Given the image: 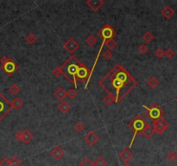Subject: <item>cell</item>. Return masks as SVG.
Listing matches in <instances>:
<instances>
[{"label": "cell", "instance_id": "cb8c5ba5", "mask_svg": "<svg viewBox=\"0 0 177 166\" xmlns=\"http://www.w3.org/2000/svg\"><path fill=\"white\" fill-rule=\"evenodd\" d=\"M158 84H159V81H158V80L156 77L152 76L148 80V85L151 88H156L158 86Z\"/></svg>", "mask_w": 177, "mask_h": 166}, {"label": "cell", "instance_id": "52a82bcc", "mask_svg": "<svg viewBox=\"0 0 177 166\" xmlns=\"http://www.w3.org/2000/svg\"><path fill=\"white\" fill-rule=\"evenodd\" d=\"M1 68L7 75L11 76L18 69V65L16 64V63H15L12 59L9 58L5 63L4 65H1Z\"/></svg>", "mask_w": 177, "mask_h": 166}, {"label": "cell", "instance_id": "ab89813d", "mask_svg": "<svg viewBox=\"0 0 177 166\" xmlns=\"http://www.w3.org/2000/svg\"><path fill=\"white\" fill-rule=\"evenodd\" d=\"M14 137L17 141H22L23 140V132H17L14 135Z\"/></svg>", "mask_w": 177, "mask_h": 166}, {"label": "cell", "instance_id": "ac0fdd59", "mask_svg": "<svg viewBox=\"0 0 177 166\" xmlns=\"http://www.w3.org/2000/svg\"><path fill=\"white\" fill-rule=\"evenodd\" d=\"M155 130H154V128L151 127L150 125H148L146 127L144 128V130L143 131V133L142 134H143V136L145 137V138H147V139H150L152 136L155 134Z\"/></svg>", "mask_w": 177, "mask_h": 166}, {"label": "cell", "instance_id": "9a60e30c", "mask_svg": "<svg viewBox=\"0 0 177 166\" xmlns=\"http://www.w3.org/2000/svg\"><path fill=\"white\" fill-rule=\"evenodd\" d=\"M162 14H163V16L165 18L169 19V18H171L175 15V11H174V9L171 6L167 5V6H165L164 8L162 10Z\"/></svg>", "mask_w": 177, "mask_h": 166}, {"label": "cell", "instance_id": "1f68e13d", "mask_svg": "<svg viewBox=\"0 0 177 166\" xmlns=\"http://www.w3.org/2000/svg\"><path fill=\"white\" fill-rule=\"evenodd\" d=\"M67 96L70 100H73V99H75L76 96H77V92L74 88H71V89L68 90V92L67 93Z\"/></svg>", "mask_w": 177, "mask_h": 166}, {"label": "cell", "instance_id": "44dd1931", "mask_svg": "<svg viewBox=\"0 0 177 166\" xmlns=\"http://www.w3.org/2000/svg\"><path fill=\"white\" fill-rule=\"evenodd\" d=\"M23 106H24V102H23V101L20 100V99L17 98V97H16V98L12 101V102H11V106H12V108L16 109V110L20 109Z\"/></svg>", "mask_w": 177, "mask_h": 166}, {"label": "cell", "instance_id": "d6a6232c", "mask_svg": "<svg viewBox=\"0 0 177 166\" xmlns=\"http://www.w3.org/2000/svg\"><path fill=\"white\" fill-rule=\"evenodd\" d=\"M52 73H53V75H54L55 77H59V76H61V75H63V74H62V69H61V68H60V67L54 68V69H53V71H52Z\"/></svg>", "mask_w": 177, "mask_h": 166}, {"label": "cell", "instance_id": "f35d334b", "mask_svg": "<svg viewBox=\"0 0 177 166\" xmlns=\"http://www.w3.org/2000/svg\"><path fill=\"white\" fill-rule=\"evenodd\" d=\"M0 166H11L10 164V161L7 157H4L2 159V161H0Z\"/></svg>", "mask_w": 177, "mask_h": 166}, {"label": "cell", "instance_id": "74e56055", "mask_svg": "<svg viewBox=\"0 0 177 166\" xmlns=\"http://www.w3.org/2000/svg\"><path fill=\"white\" fill-rule=\"evenodd\" d=\"M103 56H104V58L105 59H106V60H109V59H111L113 56V53L111 50H106L105 51H104L103 53Z\"/></svg>", "mask_w": 177, "mask_h": 166}, {"label": "cell", "instance_id": "e575fe53", "mask_svg": "<svg viewBox=\"0 0 177 166\" xmlns=\"http://www.w3.org/2000/svg\"><path fill=\"white\" fill-rule=\"evenodd\" d=\"M138 50H139L140 53H142V54H146V53L148 52V50H149V47H148L145 43H143V44H141L139 46Z\"/></svg>", "mask_w": 177, "mask_h": 166}, {"label": "cell", "instance_id": "e0dca14e", "mask_svg": "<svg viewBox=\"0 0 177 166\" xmlns=\"http://www.w3.org/2000/svg\"><path fill=\"white\" fill-rule=\"evenodd\" d=\"M54 96L57 100H59L60 101H64V99L67 97V92L64 90L63 88H59L54 93Z\"/></svg>", "mask_w": 177, "mask_h": 166}, {"label": "cell", "instance_id": "7a4b0ae2", "mask_svg": "<svg viewBox=\"0 0 177 166\" xmlns=\"http://www.w3.org/2000/svg\"><path fill=\"white\" fill-rule=\"evenodd\" d=\"M82 63L80 62V60L75 56V55H71L69 59H67L65 63H64L60 68L62 71V75L65 76V78L72 84L75 85V88H78V85H77V80H76V75H77V72L78 69L80 68V66L81 65Z\"/></svg>", "mask_w": 177, "mask_h": 166}, {"label": "cell", "instance_id": "ba28073f", "mask_svg": "<svg viewBox=\"0 0 177 166\" xmlns=\"http://www.w3.org/2000/svg\"><path fill=\"white\" fill-rule=\"evenodd\" d=\"M89 76H90V70L85 64L81 63V65L80 66V68L78 69V72H77L76 80L80 81V82H84L85 80H88Z\"/></svg>", "mask_w": 177, "mask_h": 166}, {"label": "cell", "instance_id": "5b68a950", "mask_svg": "<svg viewBox=\"0 0 177 166\" xmlns=\"http://www.w3.org/2000/svg\"><path fill=\"white\" fill-rule=\"evenodd\" d=\"M11 109H12L11 102H10L0 93V121L11 111Z\"/></svg>", "mask_w": 177, "mask_h": 166}, {"label": "cell", "instance_id": "60d3db41", "mask_svg": "<svg viewBox=\"0 0 177 166\" xmlns=\"http://www.w3.org/2000/svg\"><path fill=\"white\" fill-rule=\"evenodd\" d=\"M8 57L6 56V55H4V56H2L1 57V59H0V63H1V65H4V64L7 61H8Z\"/></svg>", "mask_w": 177, "mask_h": 166}, {"label": "cell", "instance_id": "277c9868", "mask_svg": "<svg viewBox=\"0 0 177 166\" xmlns=\"http://www.w3.org/2000/svg\"><path fill=\"white\" fill-rule=\"evenodd\" d=\"M143 107L145 108V115L153 122L163 119L165 114L164 111L156 103H153L150 106H146L143 105Z\"/></svg>", "mask_w": 177, "mask_h": 166}, {"label": "cell", "instance_id": "d4e9b609", "mask_svg": "<svg viewBox=\"0 0 177 166\" xmlns=\"http://www.w3.org/2000/svg\"><path fill=\"white\" fill-rule=\"evenodd\" d=\"M93 165L94 166H106L107 165V162L105 161V158H103L102 157H98L95 162L93 163Z\"/></svg>", "mask_w": 177, "mask_h": 166}, {"label": "cell", "instance_id": "5bb4252c", "mask_svg": "<svg viewBox=\"0 0 177 166\" xmlns=\"http://www.w3.org/2000/svg\"><path fill=\"white\" fill-rule=\"evenodd\" d=\"M119 157H120V159H122L123 161H125V163H128L132 157H133V153L130 152V149H125V150H123L120 153H119Z\"/></svg>", "mask_w": 177, "mask_h": 166}, {"label": "cell", "instance_id": "83f0119b", "mask_svg": "<svg viewBox=\"0 0 177 166\" xmlns=\"http://www.w3.org/2000/svg\"><path fill=\"white\" fill-rule=\"evenodd\" d=\"M9 161L11 166H19L21 165V161L17 157H12L11 159H9Z\"/></svg>", "mask_w": 177, "mask_h": 166}, {"label": "cell", "instance_id": "2e32d148", "mask_svg": "<svg viewBox=\"0 0 177 166\" xmlns=\"http://www.w3.org/2000/svg\"><path fill=\"white\" fill-rule=\"evenodd\" d=\"M58 109H59V111H60L62 114H67V112L70 111V109H71V105L67 102V101H61L60 104L58 105Z\"/></svg>", "mask_w": 177, "mask_h": 166}, {"label": "cell", "instance_id": "7bdbcfd3", "mask_svg": "<svg viewBox=\"0 0 177 166\" xmlns=\"http://www.w3.org/2000/svg\"><path fill=\"white\" fill-rule=\"evenodd\" d=\"M176 102L177 103V97H176Z\"/></svg>", "mask_w": 177, "mask_h": 166}, {"label": "cell", "instance_id": "9c48e42d", "mask_svg": "<svg viewBox=\"0 0 177 166\" xmlns=\"http://www.w3.org/2000/svg\"><path fill=\"white\" fill-rule=\"evenodd\" d=\"M168 126H169V122L166 120L164 118L153 122V126H154L153 128L155 132H157L158 134H163L167 130V128L168 127Z\"/></svg>", "mask_w": 177, "mask_h": 166}, {"label": "cell", "instance_id": "ee69618b", "mask_svg": "<svg viewBox=\"0 0 177 166\" xmlns=\"http://www.w3.org/2000/svg\"><path fill=\"white\" fill-rule=\"evenodd\" d=\"M174 166H177V165H174Z\"/></svg>", "mask_w": 177, "mask_h": 166}, {"label": "cell", "instance_id": "603a6c76", "mask_svg": "<svg viewBox=\"0 0 177 166\" xmlns=\"http://www.w3.org/2000/svg\"><path fill=\"white\" fill-rule=\"evenodd\" d=\"M86 43L90 47H92L97 43V39L93 35H90L86 39Z\"/></svg>", "mask_w": 177, "mask_h": 166}, {"label": "cell", "instance_id": "7c38bea8", "mask_svg": "<svg viewBox=\"0 0 177 166\" xmlns=\"http://www.w3.org/2000/svg\"><path fill=\"white\" fill-rule=\"evenodd\" d=\"M85 141L89 145L92 146L95 144L96 142L99 140V136L94 132H89L88 133H87L84 137Z\"/></svg>", "mask_w": 177, "mask_h": 166}, {"label": "cell", "instance_id": "d590c367", "mask_svg": "<svg viewBox=\"0 0 177 166\" xmlns=\"http://www.w3.org/2000/svg\"><path fill=\"white\" fill-rule=\"evenodd\" d=\"M174 55H175V52L171 49H168L166 51H164V56H166L168 59H171L172 57H174Z\"/></svg>", "mask_w": 177, "mask_h": 166}, {"label": "cell", "instance_id": "b9f144b4", "mask_svg": "<svg viewBox=\"0 0 177 166\" xmlns=\"http://www.w3.org/2000/svg\"><path fill=\"white\" fill-rule=\"evenodd\" d=\"M121 166H131V165H130L129 163H125L124 165H122Z\"/></svg>", "mask_w": 177, "mask_h": 166}, {"label": "cell", "instance_id": "484cf974", "mask_svg": "<svg viewBox=\"0 0 177 166\" xmlns=\"http://www.w3.org/2000/svg\"><path fill=\"white\" fill-rule=\"evenodd\" d=\"M143 39L144 40V42H146L147 43H149V42H152L154 40V35L152 34L151 32L148 31V32H146L143 36Z\"/></svg>", "mask_w": 177, "mask_h": 166}, {"label": "cell", "instance_id": "ffe728a7", "mask_svg": "<svg viewBox=\"0 0 177 166\" xmlns=\"http://www.w3.org/2000/svg\"><path fill=\"white\" fill-rule=\"evenodd\" d=\"M105 47H106L109 50H114V49L117 47L118 42H117L114 39H108V40H105Z\"/></svg>", "mask_w": 177, "mask_h": 166}, {"label": "cell", "instance_id": "836d02e7", "mask_svg": "<svg viewBox=\"0 0 177 166\" xmlns=\"http://www.w3.org/2000/svg\"><path fill=\"white\" fill-rule=\"evenodd\" d=\"M75 129L77 132H83V131L85 130V126H84L83 123H81V122H78L75 126Z\"/></svg>", "mask_w": 177, "mask_h": 166}, {"label": "cell", "instance_id": "7402d4cb", "mask_svg": "<svg viewBox=\"0 0 177 166\" xmlns=\"http://www.w3.org/2000/svg\"><path fill=\"white\" fill-rule=\"evenodd\" d=\"M25 40L29 44H34L37 41V37L33 33H29V35H27Z\"/></svg>", "mask_w": 177, "mask_h": 166}, {"label": "cell", "instance_id": "3957f363", "mask_svg": "<svg viewBox=\"0 0 177 166\" xmlns=\"http://www.w3.org/2000/svg\"><path fill=\"white\" fill-rule=\"evenodd\" d=\"M148 125H149V123L139 114L135 116V117L132 119V120H131L130 122H129L128 126L133 131V133H134V134H133V137H132V139H131L130 143V145H129L130 148L132 147L136 137L138 136V135H141V134L143 133V131L144 130V128L146 127Z\"/></svg>", "mask_w": 177, "mask_h": 166}, {"label": "cell", "instance_id": "f1b7e54d", "mask_svg": "<svg viewBox=\"0 0 177 166\" xmlns=\"http://www.w3.org/2000/svg\"><path fill=\"white\" fill-rule=\"evenodd\" d=\"M77 166H94L93 165V163H92V161L87 158V157H86V158H84L79 165Z\"/></svg>", "mask_w": 177, "mask_h": 166}, {"label": "cell", "instance_id": "8fae6325", "mask_svg": "<svg viewBox=\"0 0 177 166\" xmlns=\"http://www.w3.org/2000/svg\"><path fill=\"white\" fill-rule=\"evenodd\" d=\"M86 4L91 10H92L93 11H97L104 5L105 2L103 0H87Z\"/></svg>", "mask_w": 177, "mask_h": 166}, {"label": "cell", "instance_id": "4dcf8cb0", "mask_svg": "<svg viewBox=\"0 0 177 166\" xmlns=\"http://www.w3.org/2000/svg\"><path fill=\"white\" fill-rule=\"evenodd\" d=\"M20 88L16 85V84H13L12 86H11V88H10V92H11V93H12L14 95H16V93H18L19 92H20Z\"/></svg>", "mask_w": 177, "mask_h": 166}, {"label": "cell", "instance_id": "6da1fadb", "mask_svg": "<svg viewBox=\"0 0 177 166\" xmlns=\"http://www.w3.org/2000/svg\"><path fill=\"white\" fill-rule=\"evenodd\" d=\"M99 85L113 97L115 102L119 103L137 87L138 81L122 65L116 64L99 81Z\"/></svg>", "mask_w": 177, "mask_h": 166}, {"label": "cell", "instance_id": "30bf717a", "mask_svg": "<svg viewBox=\"0 0 177 166\" xmlns=\"http://www.w3.org/2000/svg\"><path fill=\"white\" fill-rule=\"evenodd\" d=\"M63 47L64 49L68 52L69 54L73 55L79 49L80 45H79V43L76 42L75 39L70 37V38H68L66 41V42L63 44Z\"/></svg>", "mask_w": 177, "mask_h": 166}, {"label": "cell", "instance_id": "4fadbf2b", "mask_svg": "<svg viewBox=\"0 0 177 166\" xmlns=\"http://www.w3.org/2000/svg\"><path fill=\"white\" fill-rule=\"evenodd\" d=\"M50 154L55 160H60L65 155V152L60 146H56V147H54V149L51 150Z\"/></svg>", "mask_w": 177, "mask_h": 166}, {"label": "cell", "instance_id": "f546056e", "mask_svg": "<svg viewBox=\"0 0 177 166\" xmlns=\"http://www.w3.org/2000/svg\"><path fill=\"white\" fill-rule=\"evenodd\" d=\"M167 158H168L170 162H175L177 159V154L175 152L171 151V152H169L168 154L167 155Z\"/></svg>", "mask_w": 177, "mask_h": 166}, {"label": "cell", "instance_id": "8992f818", "mask_svg": "<svg viewBox=\"0 0 177 166\" xmlns=\"http://www.w3.org/2000/svg\"><path fill=\"white\" fill-rule=\"evenodd\" d=\"M117 32L114 29L113 26L109 24H105L102 27L101 29L98 31V36L103 40H108V39H113L114 37H116Z\"/></svg>", "mask_w": 177, "mask_h": 166}, {"label": "cell", "instance_id": "d6986e66", "mask_svg": "<svg viewBox=\"0 0 177 166\" xmlns=\"http://www.w3.org/2000/svg\"><path fill=\"white\" fill-rule=\"evenodd\" d=\"M33 138H34L33 134L29 130H25V131L23 132V140L22 141L24 144H29L30 141L33 139Z\"/></svg>", "mask_w": 177, "mask_h": 166}, {"label": "cell", "instance_id": "4316f807", "mask_svg": "<svg viewBox=\"0 0 177 166\" xmlns=\"http://www.w3.org/2000/svg\"><path fill=\"white\" fill-rule=\"evenodd\" d=\"M103 101H104V103H105L106 106H111L113 103L115 102V99H114L112 95L107 94V95L103 99Z\"/></svg>", "mask_w": 177, "mask_h": 166}, {"label": "cell", "instance_id": "8d00e7d4", "mask_svg": "<svg viewBox=\"0 0 177 166\" xmlns=\"http://www.w3.org/2000/svg\"><path fill=\"white\" fill-rule=\"evenodd\" d=\"M155 55L158 58V59H162L164 56V51L163 49H158L155 52Z\"/></svg>", "mask_w": 177, "mask_h": 166}]
</instances>
